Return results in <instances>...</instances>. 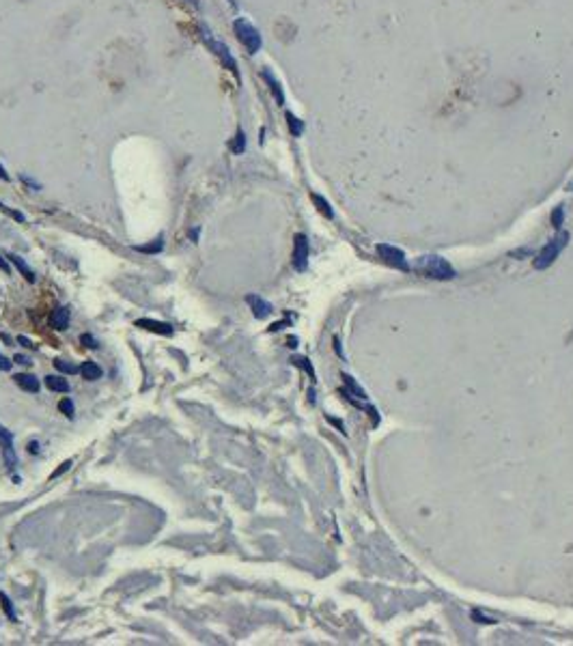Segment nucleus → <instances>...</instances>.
Listing matches in <instances>:
<instances>
[{
	"mask_svg": "<svg viewBox=\"0 0 573 646\" xmlns=\"http://www.w3.org/2000/svg\"><path fill=\"white\" fill-rule=\"evenodd\" d=\"M418 271H423L427 278H435V280H453L457 276V271L450 263L444 259V257H438V254H427V257H420L416 263Z\"/></svg>",
	"mask_w": 573,
	"mask_h": 646,
	"instance_id": "obj_1",
	"label": "nucleus"
},
{
	"mask_svg": "<svg viewBox=\"0 0 573 646\" xmlns=\"http://www.w3.org/2000/svg\"><path fill=\"white\" fill-rule=\"evenodd\" d=\"M567 241H569V233H560L558 237H554L552 241H548L543 245V248L539 250V254H536V259H534V267L536 269H548L554 261L558 259V254L562 252V248L567 245Z\"/></svg>",
	"mask_w": 573,
	"mask_h": 646,
	"instance_id": "obj_2",
	"label": "nucleus"
},
{
	"mask_svg": "<svg viewBox=\"0 0 573 646\" xmlns=\"http://www.w3.org/2000/svg\"><path fill=\"white\" fill-rule=\"evenodd\" d=\"M233 30H235V35H237V39L242 41V45L248 50V54H257L261 50L263 41H261L259 30L254 28L250 22H246L244 17H239V20L233 22Z\"/></svg>",
	"mask_w": 573,
	"mask_h": 646,
	"instance_id": "obj_3",
	"label": "nucleus"
},
{
	"mask_svg": "<svg viewBox=\"0 0 573 646\" xmlns=\"http://www.w3.org/2000/svg\"><path fill=\"white\" fill-rule=\"evenodd\" d=\"M377 254L388 263V265H393L401 271H409V263L405 259L403 250L395 248V245H388V243H377Z\"/></svg>",
	"mask_w": 573,
	"mask_h": 646,
	"instance_id": "obj_4",
	"label": "nucleus"
},
{
	"mask_svg": "<svg viewBox=\"0 0 573 646\" xmlns=\"http://www.w3.org/2000/svg\"><path fill=\"white\" fill-rule=\"evenodd\" d=\"M205 43H207V48L214 52V56H218L222 60V65L231 71V74H235V76H239V69H237V63H235V58H233V54L229 52V48H226L224 43H220V41H216V39H212V37H205Z\"/></svg>",
	"mask_w": 573,
	"mask_h": 646,
	"instance_id": "obj_5",
	"label": "nucleus"
},
{
	"mask_svg": "<svg viewBox=\"0 0 573 646\" xmlns=\"http://www.w3.org/2000/svg\"><path fill=\"white\" fill-rule=\"evenodd\" d=\"M308 254H311V245H308L306 235H295V243H293V267L297 271H304L308 267Z\"/></svg>",
	"mask_w": 573,
	"mask_h": 646,
	"instance_id": "obj_6",
	"label": "nucleus"
},
{
	"mask_svg": "<svg viewBox=\"0 0 573 646\" xmlns=\"http://www.w3.org/2000/svg\"><path fill=\"white\" fill-rule=\"evenodd\" d=\"M0 446H3V459L7 463V468L13 470L17 466V457H15V448H13V433L7 431L3 424H0Z\"/></svg>",
	"mask_w": 573,
	"mask_h": 646,
	"instance_id": "obj_7",
	"label": "nucleus"
},
{
	"mask_svg": "<svg viewBox=\"0 0 573 646\" xmlns=\"http://www.w3.org/2000/svg\"><path fill=\"white\" fill-rule=\"evenodd\" d=\"M246 302H248V306L252 308V315L257 317V319H265V317H269V315H272V311H274L269 302H265L263 297L254 295V293L246 295Z\"/></svg>",
	"mask_w": 573,
	"mask_h": 646,
	"instance_id": "obj_8",
	"label": "nucleus"
},
{
	"mask_svg": "<svg viewBox=\"0 0 573 646\" xmlns=\"http://www.w3.org/2000/svg\"><path fill=\"white\" fill-rule=\"evenodd\" d=\"M69 319H71V313H69L67 306H58L56 311L50 315V323H52L54 330H58V332L67 330V327H69Z\"/></svg>",
	"mask_w": 573,
	"mask_h": 646,
	"instance_id": "obj_9",
	"label": "nucleus"
},
{
	"mask_svg": "<svg viewBox=\"0 0 573 646\" xmlns=\"http://www.w3.org/2000/svg\"><path fill=\"white\" fill-rule=\"evenodd\" d=\"M136 327H142V330L156 332L162 336H172V325L170 323H162V321H153V319H138Z\"/></svg>",
	"mask_w": 573,
	"mask_h": 646,
	"instance_id": "obj_10",
	"label": "nucleus"
},
{
	"mask_svg": "<svg viewBox=\"0 0 573 646\" xmlns=\"http://www.w3.org/2000/svg\"><path fill=\"white\" fill-rule=\"evenodd\" d=\"M263 80L267 82V86H269V90H272V95H274L276 104H278V106H285V93H283V86H280V82L274 78V74H272L269 69H263Z\"/></svg>",
	"mask_w": 573,
	"mask_h": 646,
	"instance_id": "obj_11",
	"label": "nucleus"
},
{
	"mask_svg": "<svg viewBox=\"0 0 573 646\" xmlns=\"http://www.w3.org/2000/svg\"><path fill=\"white\" fill-rule=\"evenodd\" d=\"M13 379L22 390H26V392H39V379L31 375V373H17Z\"/></svg>",
	"mask_w": 573,
	"mask_h": 646,
	"instance_id": "obj_12",
	"label": "nucleus"
},
{
	"mask_svg": "<svg viewBox=\"0 0 573 646\" xmlns=\"http://www.w3.org/2000/svg\"><path fill=\"white\" fill-rule=\"evenodd\" d=\"M9 261L13 263V265L17 267V271H20V274H22L26 280H28V283H35V280H37L35 271H33L28 265H26V261H24L22 257H17V254H9Z\"/></svg>",
	"mask_w": 573,
	"mask_h": 646,
	"instance_id": "obj_13",
	"label": "nucleus"
},
{
	"mask_svg": "<svg viewBox=\"0 0 573 646\" xmlns=\"http://www.w3.org/2000/svg\"><path fill=\"white\" fill-rule=\"evenodd\" d=\"M45 386L52 392H69V381L61 375H48L45 377Z\"/></svg>",
	"mask_w": 573,
	"mask_h": 646,
	"instance_id": "obj_14",
	"label": "nucleus"
},
{
	"mask_svg": "<svg viewBox=\"0 0 573 646\" xmlns=\"http://www.w3.org/2000/svg\"><path fill=\"white\" fill-rule=\"evenodd\" d=\"M80 373H82V377L88 379V381H95V379L102 377V368H99V364L93 362V360H86L84 364H82Z\"/></svg>",
	"mask_w": 573,
	"mask_h": 646,
	"instance_id": "obj_15",
	"label": "nucleus"
},
{
	"mask_svg": "<svg viewBox=\"0 0 573 646\" xmlns=\"http://www.w3.org/2000/svg\"><path fill=\"white\" fill-rule=\"evenodd\" d=\"M311 198H313V203H315V207H317V209H319V211H321V213H323L325 218H330V220H332V218H334V211H332V207H330V203H327V201H325V198H323V196H319V194H311Z\"/></svg>",
	"mask_w": 573,
	"mask_h": 646,
	"instance_id": "obj_16",
	"label": "nucleus"
},
{
	"mask_svg": "<svg viewBox=\"0 0 573 646\" xmlns=\"http://www.w3.org/2000/svg\"><path fill=\"white\" fill-rule=\"evenodd\" d=\"M287 125H289V132L293 134V136H302V132H304V123L299 121L295 114L287 112Z\"/></svg>",
	"mask_w": 573,
	"mask_h": 646,
	"instance_id": "obj_17",
	"label": "nucleus"
},
{
	"mask_svg": "<svg viewBox=\"0 0 573 646\" xmlns=\"http://www.w3.org/2000/svg\"><path fill=\"white\" fill-rule=\"evenodd\" d=\"M244 149H246V136H244L242 130H237V134H235V140H233V144H231V151L235 153V156H239V153H244Z\"/></svg>",
	"mask_w": 573,
	"mask_h": 646,
	"instance_id": "obj_18",
	"label": "nucleus"
},
{
	"mask_svg": "<svg viewBox=\"0 0 573 646\" xmlns=\"http://www.w3.org/2000/svg\"><path fill=\"white\" fill-rule=\"evenodd\" d=\"M0 601H3V609H5V614L9 616V621H15V609L11 605V599H9L5 593H0Z\"/></svg>",
	"mask_w": 573,
	"mask_h": 646,
	"instance_id": "obj_19",
	"label": "nucleus"
},
{
	"mask_svg": "<svg viewBox=\"0 0 573 646\" xmlns=\"http://www.w3.org/2000/svg\"><path fill=\"white\" fill-rule=\"evenodd\" d=\"M562 222H565V209H562V205H558V207L552 211V224L556 226V229H560Z\"/></svg>",
	"mask_w": 573,
	"mask_h": 646,
	"instance_id": "obj_20",
	"label": "nucleus"
},
{
	"mask_svg": "<svg viewBox=\"0 0 573 646\" xmlns=\"http://www.w3.org/2000/svg\"><path fill=\"white\" fill-rule=\"evenodd\" d=\"M54 366H56L58 371H63V373H69V375H74V373L80 371L78 366H74L71 362H65V360H54Z\"/></svg>",
	"mask_w": 573,
	"mask_h": 646,
	"instance_id": "obj_21",
	"label": "nucleus"
},
{
	"mask_svg": "<svg viewBox=\"0 0 573 646\" xmlns=\"http://www.w3.org/2000/svg\"><path fill=\"white\" fill-rule=\"evenodd\" d=\"M58 409H61V414H65V416H69V418H74V401L71 398H63V401L58 403Z\"/></svg>",
	"mask_w": 573,
	"mask_h": 646,
	"instance_id": "obj_22",
	"label": "nucleus"
},
{
	"mask_svg": "<svg viewBox=\"0 0 573 646\" xmlns=\"http://www.w3.org/2000/svg\"><path fill=\"white\" fill-rule=\"evenodd\" d=\"M293 364H295V366H302V368H304V371H306V373H308V375H311L313 379H317V375H315V368L311 366V362H308L306 358H293Z\"/></svg>",
	"mask_w": 573,
	"mask_h": 646,
	"instance_id": "obj_23",
	"label": "nucleus"
},
{
	"mask_svg": "<svg viewBox=\"0 0 573 646\" xmlns=\"http://www.w3.org/2000/svg\"><path fill=\"white\" fill-rule=\"evenodd\" d=\"M0 209H3V211H5L7 216H11L13 220H17V222H24V220H26V218H24V213H20V211H13V209H9V207H7V205H3V203H0Z\"/></svg>",
	"mask_w": 573,
	"mask_h": 646,
	"instance_id": "obj_24",
	"label": "nucleus"
},
{
	"mask_svg": "<svg viewBox=\"0 0 573 646\" xmlns=\"http://www.w3.org/2000/svg\"><path fill=\"white\" fill-rule=\"evenodd\" d=\"M80 341H82V345H86L88 349H97V347H99L97 341H95L91 334H82V336H80Z\"/></svg>",
	"mask_w": 573,
	"mask_h": 646,
	"instance_id": "obj_25",
	"label": "nucleus"
},
{
	"mask_svg": "<svg viewBox=\"0 0 573 646\" xmlns=\"http://www.w3.org/2000/svg\"><path fill=\"white\" fill-rule=\"evenodd\" d=\"M136 250H140V252H160L162 250V237H160V241L156 245H153V243L151 245H138Z\"/></svg>",
	"mask_w": 573,
	"mask_h": 646,
	"instance_id": "obj_26",
	"label": "nucleus"
},
{
	"mask_svg": "<svg viewBox=\"0 0 573 646\" xmlns=\"http://www.w3.org/2000/svg\"><path fill=\"white\" fill-rule=\"evenodd\" d=\"M472 618H476L478 623H496V621H494V618H491V616H483V614L478 612V609H474V612H472Z\"/></svg>",
	"mask_w": 573,
	"mask_h": 646,
	"instance_id": "obj_27",
	"label": "nucleus"
},
{
	"mask_svg": "<svg viewBox=\"0 0 573 646\" xmlns=\"http://www.w3.org/2000/svg\"><path fill=\"white\" fill-rule=\"evenodd\" d=\"M11 366H13L11 360H7L5 356H0V371H11Z\"/></svg>",
	"mask_w": 573,
	"mask_h": 646,
	"instance_id": "obj_28",
	"label": "nucleus"
},
{
	"mask_svg": "<svg viewBox=\"0 0 573 646\" xmlns=\"http://www.w3.org/2000/svg\"><path fill=\"white\" fill-rule=\"evenodd\" d=\"M17 341H20V343H22V347H26V349H33V347H35V345H33L28 339H26V336H20Z\"/></svg>",
	"mask_w": 573,
	"mask_h": 646,
	"instance_id": "obj_29",
	"label": "nucleus"
},
{
	"mask_svg": "<svg viewBox=\"0 0 573 646\" xmlns=\"http://www.w3.org/2000/svg\"><path fill=\"white\" fill-rule=\"evenodd\" d=\"M69 466H71V461H65V463H63V466H61L56 472H54V476H58V474H63L65 470H69Z\"/></svg>",
	"mask_w": 573,
	"mask_h": 646,
	"instance_id": "obj_30",
	"label": "nucleus"
},
{
	"mask_svg": "<svg viewBox=\"0 0 573 646\" xmlns=\"http://www.w3.org/2000/svg\"><path fill=\"white\" fill-rule=\"evenodd\" d=\"M13 362H17V364H24V366H28V364H31V360L26 358V356H15V360H13Z\"/></svg>",
	"mask_w": 573,
	"mask_h": 646,
	"instance_id": "obj_31",
	"label": "nucleus"
},
{
	"mask_svg": "<svg viewBox=\"0 0 573 646\" xmlns=\"http://www.w3.org/2000/svg\"><path fill=\"white\" fill-rule=\"evenodd\" d=\"M28 452H31V454H33V452L37 454V452H39V444H37V442H31V444H28Z\"/></svg>",
	"mask_w": 573,
	"mask_h": 646,
	"instance_id": "obj_32",
	"label": "nucleus"
},
{
	"mask_svg": "<svg viewBox=\"0 0 573 646\" xmlns=\"http://www.w3.org/2000/svg\"><path fill=\"white\" fill-rule=\"evenodd\" d=\"M0 269H3L5 274H9V271H11V269H9V263H7L3 257H0Z\"/></svg>",
	"mask_w": 573,
	"mask_h": 646,
	"instance_id": "obj_33",
	"label": "nucleus"
},
{
	"mask_svg": "<svg viewBox=\"0 0 573 646\" xmlns=\"http://www.w3.org/2000/svg\"><path fill=\"white\" fill-rule=\"evenodd\" d=\"M0 179H5V181H9V175H7V170L0 166Z\"/></svg>",
	"mask_w": 573,
	"mask_h": 646,
	"instance_id": "obj_34",
	"label": "nucleus"
},
{
	"mask_svg": "<svg viewBox=\"0 0 573 646\" xmlns=\"http://www.w3.org/2000/svg\"><path fill=\"white\" fill-rule=\"evenodd\" d=\"M190 237H192V239L196 241V239H198V229H192V231H190Z\"/></svg>",
	"mask_w": 573,
	"mask_h": 646,
	"instance_id": "obj_35",
	"label": "nucleus"
},
{
	"mask_svg": "<svg viewBox=\"0 0 573 646\" xmlns=\"http://www.w3.org/2000/svg\"><path fill=\"white\" fill-rule=\"evenodd\" d=\"M567 190H571V192H573V179L569 181V186H567Z\"/></svg>",
	"mask_w": 573,
	"mask_h": 646,
	"instance_id": "obj_36",
	"label": "nucleus"
}]
</instances>
